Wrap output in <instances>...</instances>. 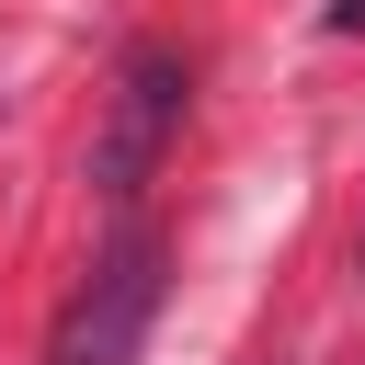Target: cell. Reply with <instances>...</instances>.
Returning <instances> with one entry per match:
<instances>
[{
	"mask_svg": "<svg viewBox=\"0 0 365 365\" xmlns=\"http://www.w3.org/2000/svg\"><path fill=\"white\" fill-rule=\"evenodd\" d=\"M160 285H171V240H160L148 217H125V228L91 251V274L68 285V308H57V331H46V365H137V342H148V319H160Z\"/></svg>",
	"mask_w": 365,
	"mask_h": 365,
	"instance_id": "obj_1",
	"label": "cell"
},
{
	"mask_svg": "<svg viewBox=\"0 0 365 365\" xmlns=\"http://www.w3.org/2000/svg\"><path fill=\"white\" fill-rule=\"evenodd\" d=\"M331 34H365V0H331Z\"/></svg>",
	"mask_w": 365,
	"mask_h": 365,
	"instance_id": "obj_3",
	"label": "cell"
},
{
	"mask_svg": "<svg viewBox=\"0 0 365 365\" xmlns=\"http://www.w3.org/2000/svg\"><path fill=\"white\" fill-rule=\"evenodd\" d=\"M182 103H194V57H182L171 34L125 46L114 103H103V137H91V194H103V205H137V194L160 182V160H171V137H182Z\"/></svg>",
	"mask_w": 365,
	"mask_h": 365,
	"instance_id": "obj_2",
	"label": "cell"
}]
</instances>
